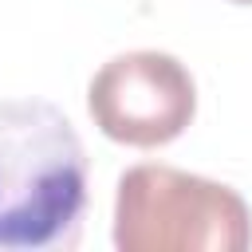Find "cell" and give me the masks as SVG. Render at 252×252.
<instances>
[{"mask_svg": "<svg viewBox=\"0 0 252 252\" xmlns=\"http://www.w3.org/2000/svg\"><path fill=\"white\" fill-rule=\"evenodd\" d=\"M87 209L75 126L39 98L0 102V252H67Z\"/></svg>", "mask_w": 252, "mask_h": 252, "instance_id": "1", "label": "cell"}, {"mask_svg": "<svg viewBox=\"0 0 252 252\" xmlns=\"http://www.w3.org/2000/svg\"><path fill=\"white\" fill-rule=\"evenodd\" d=\"M114 244L122 252H244L252 213L220 181L173 165H134L118 177Z\"/></svg>", "mask_w": 252, "mask_h": 252, "instance_id": "2", "label": "cell"}, {"mask_svg": "<svg viewBox=\"0 0 252 252\" xmlns=\"http://www.w3.org/2000/svg\"><path fill=\"white\" fill-rule=\"evenodd\" d=\"M87 110L110 142L154 150L193 122L197 87L181 59L165 51H126L94 71Z\"/></svg>", "mask_w": 252, "mask_h": 252, "instance_id": "3", "label": "cell"}, {"mask_svg": "<svg viewBox=\"0 0 252 252\" xmlns=\"http://www.w3.org/2000/svg\"><path fill=\"white\" fill-rule=\"evenodd\" d=\"M236 4H252V0H236Z\"/></svg>", "mask_w": 252, "mask_h": 252, "instance_id": "4", "label": "cell"}]
</instances>
